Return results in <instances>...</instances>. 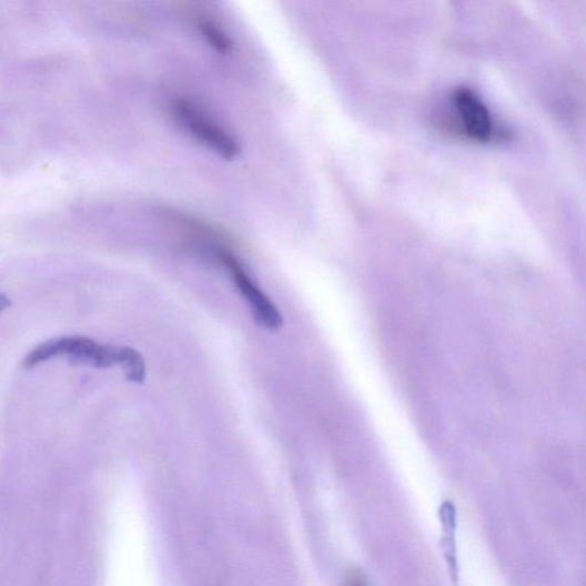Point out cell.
Masks as SVG:
<instances>
[{"label": "cell", "instance_id": "cell-1", "mask_svg": "<svg viewBox=\"0 0 586 586\" xmlns=\"http://www.w3.org/2000/svg\"><path fill=\"white\" fill-rule=\"evenodd\" d=\"M58 356H65L97 370L121 365L127 380L135 384L143 383L145 378V362L138 351L129 346L103 345L85 336L50 340L30 351L22 365L29 371Z\"/></svg>", "mask_w": 586, "mask_h": 586}, {"label": "cell", "instance_id": "cell-2", "mask_svg": "<svg viewBox=\"0 0 586 586\" xmlns=\"http://www.w3.org/2000/svg\"><path fill=\"white\" fill-rule=\"evenodd\" d=\"M212 255L220 265L231 273L255 322L270 330L281 327L283 323L281 313L262 289L249 276L236 255L231 251L219 247L214 250Z\"/></svg>", "mask_w": 586, "mask_h": 586}, {"label": "cell", "instance_id": "cell-3", "mask_svg": "<svg viewBox=\"0 0 586 586\" xmlns=\"http://www.w3.org/2000/svg\"><path fill=\"white\" fill-rule=\"evenodd\" d=\"M178 121L208 149L225 160H233L240 154V144L223 128L200 112L186 100H176L172 107Z\"/></svg>", "mask_w": 586, "mask_h": 586}, {"label": "cell", "instance_id": "cell-4", "mask_svg": "<svg viewBox=\"0 0 586 586\" xmlns=\"http://www.w3.org/2000/svg\"><path fill=\"white\" fill-rule=\"evenodd\" d=\"M453 101L468 138L488 142L495 137V123L485 102L468 88L455 90Z\"/></svg>", "mask_w": 586, "mask_h": 586}, {"label": "cell", "instance_id": "cell-5", "mask_svg": "<svg viewBox=\"0 0 586 586\" xmlns=\"http://www.w3.org/2000/svg\"><path fill=\"white\" fill-rule=\"evenodd\" d=\"M198 28L204 40L220 53H228L232 49L230 37L216 24L209 20L200 19Z\"/></svg>", "mask_w": 586, "mask_h": 586}, {"label": "cell", "instance_id": "cell-6", "mask_svg": "<svg viewBox=\"0 0 586 586\" xmlns=\"http://www.w3.org/2000/svg\"><path fill=\"white\" fill-rule=\"evenodd\" d=\"M346 586H370L361 572H352L347 578Z\"/></svg>", "mask_w": 586, "mask_h": 586}]
</instances>
